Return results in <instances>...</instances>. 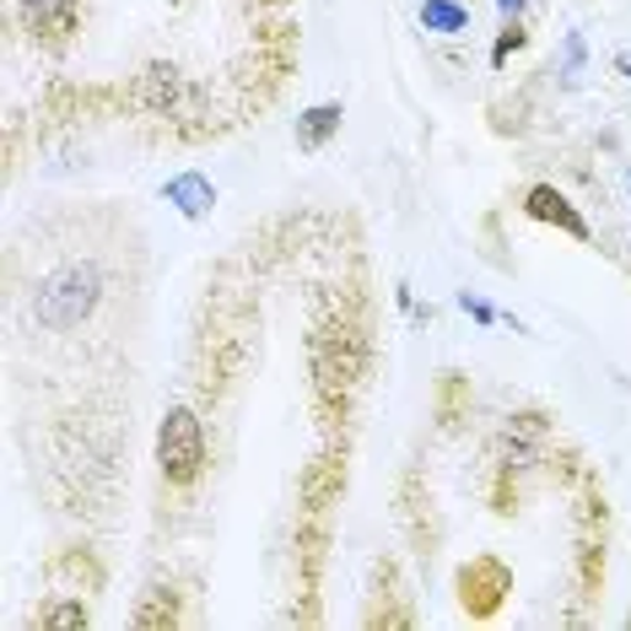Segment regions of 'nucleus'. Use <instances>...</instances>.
I'll return each instance as SVG.
<instances>
[{"label":"nucleus","instance_id":"obj_1","mask_svg":"<svg viewBox=\"0 0 631 631\" xmlns=\"http://www.w3.org/2000/svg\"><path fill=\"white\" fill-rule=\"evenodd\" d=\"M308 368H313V405L324 426H340L351 411V394L368 373V319L356 302H324L308 335Z\"/></svg>","mask_w":631,"mask_h":631},{"label":"nucleus","instance_id":"obj_2","mask_svg":"<svg viewBox=\"0 0 631 631\" xmlns=\"http://www.w3.org/2000/svg\"><path fill=\"white\" fill-rule=\"evenodd\" d=\"M157 469L168 486H195L206 475V426L189 405H173L163 426H157Z\"/></svg>","mask_w":631,"mask_h":631},{"label":"nucleus","instance_id":"obj_3","mask_svg":"<svg viewBox=\"0 0 631 631\" xmlns=\"http://www.w3.org/2000/svg\"><path fill=\"white\" fill-rule=\"evenodd\" d=\"M604 540H610V507L593 475L578 486V589L599 593L604 583Z\"/></svg>","mask_w":631,"mask_h":631},{"label":"nucleus","instance_id":"obj_4","mask_svg":"<svg viewBox=\"0 0 631 631\" xmlns=\"http://www.w3.org/2000/svg\"><path fill=\"white\" fill-rule=\"evenodd\" d=\"M97 302V270L92 265H65L60 276H49L39 292V319L49 330H71L82 324Z\"/></svg>","mask_w":631,"mask_h":631},{"label":"nucleus","instance_id":"obj_5","mask_svg":"<svg viewBox=\"0 0 631 631\" xmlns=\"http://www.w3.org/2000/svg\"><path fill=\"white\" fill-rule=\"evenodd\" d=\"M454 583H459L464 616H469V621H492L507 604V593H513V572H507L503 556H469Z\"/></svg>","mask_w":631,"mask_h":631},{"label":"nucleus","instance_id":"obj_6","mask_svg":"<svg viewBox=\"0 0 631 631\" xmlns=\"http://www.w3.org/2000/svg\"><path fill=\"white\" fill-rule=\"evenodd\" d=\"M189 103H195L189 82H184L173 65H163V60H152V65L135 76V108L152 114V120H184Z\"/></svg>","mask_w":631,"mask_h":631},{"label":"nucleus","instance_id":"obj_7","mask_svg":"<svg viewBox=\"0 0 631 631\" xmlns=\"http://www.w3.org/2000/svg\"><path fill=\"white\" fill-rule=\"evenodd\" d=\"M362 627H373V631L416 627V610H411V593L400 583V561L394 556H383L379 567H373V604L362 610Z\"/></svg>","mask_w":631,"mask_h":631},{"label":"nucleus","instance_id":"obj_8","mask_svg":"<svg viewBox=\"0 0 631 631\" xmlns=\"http://www.w3.org/2000/svg\"><path fill=\"white\" fill-rule=\"evenodd\" d=\"M17 11H22V28L33 33V43L49 54H60L82 28V0H17Z\"/></svg>","mask_w":631,"mask_h":631},{"label":"nucleus","instance_id":"obj_9","mask_svg":"<svg viewBox=\"0 0 631 631\" xmlns=\"http://www.w3.org/2000/svg\"><path fill=\"white\" fill-rule=\"evenodd\" d=\"M400 524H405V535H411L416 556H432L437 540H443L437 513H432V492H426V475H421L416 464H411L405 480H400Z\"/></svg>","mask_w":631,"mask_h":631},{"label":"nucleus","instance_id":"obj_10","mask_svg":"<svg viewBox=\"0 0 631 631\" xmlns=\"http://www.w3.org/2000/svg\"><path fill=\"white\" fill-rule=\"evenodd\" d=\"M324 556H330V513L302 507V524H297V583H302V599H319Z\"/></svg>","mask_w":631,"mask_h":631},{"label":"nucleus","instance_id":"obj_11","mask_svg":"<svg viewBox=\"0 0 631 631\" xmlns=\"http://www.w3.org/2000/svg\"><path fill=\"white\" fill-rule=\"evenodd\" d=\"M524 216H535V221H546V227H556V232L589 244V221L578 216V206H572L556 184H535V189L524 195Z\"/></svg>","mask_w":631,"mask_h":631},{"label":"nucleus","instance_id":"obj_12","mask_svg":"<svg viewBox=\"0 0 631 631\" xmlns=\"http://www.w3.org/2000/svg\"><path fill=\"white\" fill-rule=\"evenodd\" d=\"M340 492H345V454H340V448H324L319 459L302 469V507L330 513V507L340 503Z\"/></svg>","mask_w":631,"mask_h":631},{"label":"nucleus","instance_id":"obj_13","mask_svg":"<svg viewBox=\"0 0 631 631\" xmlns=\"http://www.w3.org/2000/svg\"><path fill=\"white\" fill-rule=\"evenodd\" d=\"M550 437V416L546 411H518V416H507V426H503V459L507 464H524L540 454V443Z\"/></svg>","mask_w":631,"mask_h":631},{"label":"nucleus","instance_id":"obj_14","mask_svg":"<svg viewBox=\"0 0 631 631\" xmlns=\"http://www.w3.org/2000/svg\"><path fill=\"white\" fill-rule=\"evenodd\" d=\"M432 416H437V426L443 432H454L464 416H469V379L464 373H437V383H432Z\"/></svg>","mask_w":631,"mask_h":631},{"label":"nucleus","instance_id":"obj_15","mask_svg":"<svg viewBox=\"0 0 631 631\" xmlns=\"http://www.w3.org/2000/svg\"><path fill=\"white\" fill-rule=\"evenodd\" d=\"M163 200H168V206H178L189 221H206L210 206H216V189H210L206 173H178V178H168Z\"/></svg>","mask_w":631,"mask_h":631},{"label":"nucleus","instance_id":"obj_16","mask_svg":"<svg viewBox=\"0 0 631 631\" xmlns=\"http://www.w3.org/2000/svg\"><path fill=\"white\" fill-rule=\"evenodd\" d=\"M340 103H313L297 114V152H324L330 141L340 135Z\"/></svg>","mask_w":631,"mask_h":631},{"label":"nucleus","instance_id":"obj_17","mask_svg":"<svg viewBox=\"0 0 631 631\" xmlns=\"http://www.w3.org/2000/svg\"><path fill=\"white\" fill-rule=\"evenodd\" d=\"M178 616H184V610H178V593H173L168 583H157V589L141 593V604H135L130 621L141 631H163V627H178Z\"/></svg>","mask_w":631,"mask_h":631},{"label":"nucleus","instance_id":"obj_18","mask_svg":"<svg viewBox=\"0 0 631 631\" xmlns=\"http://www.w3.org/2000/svg\"><path fill=\"white\" fill-rule=\"evenodd\" d=\"M54 578H71L82 593L103 589V567L92 561V550H60V556H54Z\"/></svg>","mask_w":631,"mask_h":631},{"label":"nucleus","instance_id":"obj_19","mask_svg":"<svg viewBox=\"0 0 631 631\" xmlns=\"http://www.w3.org/2000/svg\"><path fill=\"white\" fill-rule=\"evenodd\" d=\"M421 22H426L432 33H464V28H469V11L454 6V0H426V6H421Z\"/></svg>","mask_w":631,"mask_h":631},{"label":"nucleus","instance_id":"obj_20","mask_svg":"<svg viewBox=\"0 0 631 631\" xmlns=\"http://www.w3.org/2000/svg\"><path fill=\"white\" fill-rule=\"evenodd\" d=\"M492 513H497V518H513V513H518V464L497 459V480H492Z\"/></svg>","mask_w":631,"mask_h":631},{"label":"nucleus","instance_id":"obj_21","mask_svg":"<svg viewBox=\"0 0 631 631\" xmlns=\"http://www.w3.org/2000/svg\"><path fill=\"white\" fill-rule=\"evenodd\" d=\"M92 616H86L82 599H60V604H49V610H39V627L49 631H71V627H86Z\"/></svg>","mask_w":631,"mask_h":631},{"label":"nucleus","instance_id":"obj_22","mask_svg":"<svg viewBox=\"0 0 631 631\" xmlns=\"http://www.w3.org/2000/svg\"><path fill=\"white\" fill-rule=\"evenodd\" d=\"M524 43H529V33H524V22L513 17V22H507L503 33H497V43H492V65L503 71V65L513 60V54H518V49H524Z\"/></svg>","mask_w":631,"mask_h":631},{"label":"nucleus","instance_id":"obj_23","mask_svg":"<svg viewBox=\"0 0 631 631\" xmlns=\"http://www.w3.org/2000/svg\"><path fill=\"white\" fill-rule=\"evenodd\" d=\"M459 302H464V313H469V319H475V324H492V319H497V313H492V308H486V302H480V297H469V292H464Z\"/></svg>","mask_w":631,"mask_h":631},{"label":"nucleus","instance_id":"obj_24","mask_svg":"<svg viewBox=\"0 0 631 631\" xmlns=\"http://www.w3.org/2000/svg\"><path fill=\"white\" fill-rule=\"evenodd\" d=\"M567 65H572V71H578V65H583V39H578V33H572V39H567Z\"/></svg>","mask_w":631,"mask_h":631},{"label":"nucleus","instance_id":"obj_25","mask_svg":"<svg viewBox=\"0 0 631 631\" xmlns=\"http://www.w3.org/2000/svg\"><path fill=\"white\" fill-rule=\"evenodd\" d=\"M497 6H503L507 17H518V11H524V0H497Z\"/></svg>","mask_w":631,"mask_h":631},{"label":"nucleus","instance_id":"obj_26","mask_svg":"<svg viewBox=\"0 0 631 631\" xmlns=\"http://www.w3.org/2000/svg\"><path fill=\"white\" fill-rule=\"evenodd\" d=\"M254 6H265V11H281V6H287V0H254Z\"/></svg>","mask_w":631,"mask_h":631},{"label":"nucleus","instance_id":"obj_27","mask_svg":"<svg viewBox=\"0 0 631 631\" xmlns=\"http://www.w3.org/2000/svg\"><path fill=\"white\" fill-rule=\"evenodd\" d=\"M621 71H627V76H631V54H621Z\"/></svg>","mask_w":631,"mask_h":631}]
</instances>
